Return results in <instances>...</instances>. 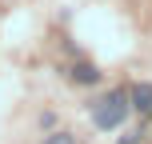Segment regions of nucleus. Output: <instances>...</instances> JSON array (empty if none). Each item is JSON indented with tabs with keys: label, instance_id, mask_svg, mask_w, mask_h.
<instances>
[{
	"label": "nucleus",
	"instance_id": "1",
	"mask_svg": "<svg viewBox=\"0 0 152 144\" xmlns=\"http://www.w3.org/2000/svg\"><path fill=\"white\" fill-rule=\"evenodd\" d=\"M124 116H128V100H124V92H108V96L96 100V108H92L96 128H116Z\"/></svg>",
	"mask_w": 152,
	"mask_h": 144
},
{
	"label": "nucleus",
	"instance_id": "2",
	"mask_svg": "<svg viewBox=\"0 0 152 144\" xmlns=\"http://www.w3.org/2000/svg\"><path fill=\"white\" fill-rule=\"evenodd\" d=\"M132 108L152 116V84H136V88H132Z\"/></svg>",
	"mask_w": 152,
	"mask_h": 144
},
{
	"label": "nucleus",
	"instance_id": "3",
	"mask_svg": "<svg viewBox=\"0 0 152 144\" xmlns=\"http://www.w3.org/2000/svg\"><path fill=\"white\" fill-rule=\"evenodd\" d=\"M72 80H80V84H92V80H96V68H92V64H80V68H72Z\"/></svg>",
	"mask_w": 152,
	"mask_h": 144
},
{
	"label": "nucleus",
	"instance_id": "4",
	"mask_svg": "<svg viewBox=\"0 0 152 144\" xmlns=\"http://www.w3.org/2000/svg\"><path fill=\"white\" fill-rule=\"evenodd\" d=\"M44 144H76V140H72V136H68V132H52V136H48V140H44Z\"/></svg>",
	"mask_w": 152,
	"mask_h": 144
}]
</instances>
